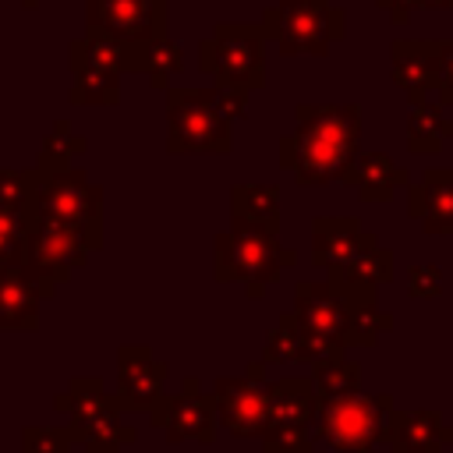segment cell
<instances>
[{
  "label": "cell",
  "instance_id": "6da1fadb",
  "mask_svg": "<svg viewBox=\"0 0 453 453\" xmlns=\"http://www.w3.org/2000/svg\"><path fill=\"white\" fill-rule=\"evenodd\" d=\"M361 152V106L357 103H297L294 131L276 145V159L301 188L340 180L347 163Z\"/></svg>",
  "mask_w": 453,
  "mask_h": 453
},
{
  "label": "cell",
  "instance_id": "7a4b0ae2",
  "mask_svg": "<svg viewBox=\"0 0 453 453\" xmlns=\"http://www.w3.org/2000/svg\"><path fill=\"white\" fill-rule=\"evenodd\" d=\"M297 255L280 244V234L248 219H234L212 237V276L219 283H241L251 301H258Z\"/></svg>",
  "mask_w": 453,
  "mask_h": 453
},
{
  "label": "cell",
  "instance_id": "3957f363",
  "mask_svg": "<svg viewBox=\"0 0 453 453\" xmlns=\"http://www.w3.org/2000/svg\"><path fill=\"white\" fill-rule=\"evenodd\" d=\"M28 177V212L39 219H57L78 226L92 251L103 248V188L88 180L85 170L71 163H42L25 170Z\"/></svg>",
  "mask_w": 453,
  "mask_h": 453
},
{
  "label": "cell",
  "instance_id": "277c9868",
  "mask_svg": "<svg viewBox=\"0 0 453 453\" xmlns=\"http://www.w3.org/2000/svg\"><path fill=\"white\" fill-rule=\"evenodd\" d=\"M53 407L71 414V439L85 453H120L138 439V428L124 421V411L113 393H106L103 379L78 375L67 382L64 393L53 396Z\"/></svg>",
  "mask_w": 453,
  "mask_h": 453
},
{
  "label": "cell",
  "instance_id": "5b68a950",
  "mask_svg": "<svg viewBox=\"0 0 453 453\" xmlns=\"http://www.w3.org/2000/svg\"><path fill=\"white\" fill-rule=\"evenodd\" d=\"M265 32L258 21H216L205 39H198V71L212 85H230L258 92L265 85Z\"/></svg>",
  "mask_w": 453,
  "mask_h": 453
},
{
  "label": "cell",
  "instance_id": "8992f818",
  "mask_svg": "<svg viewBox=\"0 0 453 453\" xmlns=\"http://www.w3.org/2000/svg\"><path fill=\"white\" fill-rule=\"evenodd\" d=\"M258 25L283 57H326L347 35V11L333 0H276Z\"/></svg>",
  "mask_w": 453,
  "mask_h": 453
},
{
  "label": "cell",
  "instance_id": "52a82bcc",
  "mask_svg": "<svg viewBox=\"0 0 453 453\" xmlns=\"http://www.w3.org/2000/svg\"><path fill=\"white\" fill-rule=\"evenodd\" d=\"M234 149V120H226L209 88H166V152L170 156H226Z\"/></svg>",
  "mask_w": 453,
  "mask_h": 453
},
{
  "label": "cell",
  "instance_id": "ba28073f",
  "mask_svg": "<svg viewBox=\"0 0 453 453\" xmlns=\"http://www.w3.org/2000/svg\"><path fill=\"white\" fill-rule=\"evenodd\" d=\"M393 411L389 393H354L340 400H319L311 439L336 453H375L386 442V421Z\"/></svg>",
  "mask_w": 453,
  "mask_h": 453
},
{
  "label": "cell",
  "instance_id": "9c48e42d",
  "mask_svg": "<svg viewBox=\"0 0 453 453\" xmlns=\"http://www.w3.org/2000/svg\"><path fill=\"white\" fill-rule=\"evenodd\" d=\"M28 216V226H25V237H21V255L18 262L42 283L46 297L57 294V287L88 262L92 255V244L88 237L71 226V223H57V219H39L25 209Z\"/></svg>",
  "mask_w": 453,
  "mask_h": 453
},
{
  "label": "cell",
  "instance_id": "30bf717a",
  "mask_svg": "<svg viewBox=\"0 0 453 453\" xmlns=\"http://www.w3.org/2000/svg\"><path fill=\"white\" fill-rule=\"evenodd\" d=\"M265 361H248L244 375H219L212 382L216 425H223L237 439H251L265 432L269 418V389H265Z\"/></svg>",
  "mask_w": 453,
  "mask_h": 453
},
{
  "label": "cell",
  "instance_id": "8fae6325",
  "mask_svg": "<svg viewBox=\"0 0 453 453\" xmlns=\"http://www.w3.org/2000/svg\"><path fill=\"white\" fill-rule=\"evenodd\" d=\"M170 0H85V35L120 46L166 35Z\"/></svg>",
  "mask_w": 453,
  "mask_h": 453
},
{
  "label": "cell",
  "instance_id": "7c38bea8",
  "mask_svg": "<svg viewBox=\"0 0 453 453\" xmlns=\"http://www.w3.org/2000/svg\"><path fill=\"white\" fill-rule=\"evenodd\" d=\"M149 421H152V428H163L166 442L195 439V442L209 446L216 439V400H212V393L202 389V379L188 375L177 393H163L149 407Z\"/></svg>",
  "mask_w": 453,
  "mask_h": 453
},
{
  "label": "cell",
  "instance_id": "4fadbf2b",
  "mask_svg": "<svg viewBox=\"0 0 453 453\" xmlns=\"http://www.w3.org/2000/svg\"><path fill=\"white\" fill-rule=\"evenodd\" d=\"M294 319L319 343L322 357L347 354V304L329 287V280L326 283H319V280L294 283Z\"/></svg>",
  "mask_w": 453,
  "mask_h": 453
},
{
  "label": "cell",
  "instance_id": "5bb4252c",
  "mask_svg": "<svg viewBox=\"0 0 453 453\" xmlns=\"http://www.w3.org/2000/svg\"><path fill=\"white\" fill-rule=\"evenodd\" d=\"M170 365L159 361L145 343H124L117 350V403L120 411H149L163 396Z\"/></svg>",
  "mask_w": 453,
  "mask_h": 453
},
{
  "label": "cell",
  "instance_id": "9a60e30c",
  "mask_svg": "<svg viewBox=\"0 0 453 453\" xmlns=\"http://www.w3.org/2000/svg\"><path fill=\"white\" fill-rule=\"evenodd\" d=\"M407 219L432 237H453V166H428L421 180L407 184Z\"/></svg>",
  "mask_w": 453,
  "mask_h": 453
},
{
  "label": "cell",
  "instance_id": "2e32d148",
  "mask_svg": "<svg viewBox=\"0 0 453 453\" xmlns=\"http://www.w3.org/2000/svg\"><path fill=\"white\" fill-rule=\"evenodd\" d=\"M453 442V425L439 411H389L386 446L389 453H442Z\"/></svg>",
  "mask_w": 453,
  "mask_h": 453
},
{
  "label": "cell",
  "instance_id": "e0dca14e",
  "mask_svg": "<svg viewBox=\"0 0 453 453\" xmlns=\"http://www.w3.org/2000/svg\"><path fill=\"white\" fill-rule=\"evenodd\" d=\"M439 67V39H393L389 42V71L393 85L411 99H425L435 88Z\"/></svg>",
  "mask_w": 453,
  "mask_h": 453
},
{
  "label": "cell",
  "instance_id": "ac0fdd59",
  "mask_svg": "<svg viewBox=\"0 0 453 453\" xmlns=\"http://www.w3.org/2000/svg\"><path fill=\"white\" fill-rule=\"evenodd\" d=\"M42 301H50L42 283L21 262H7L0 269V329H25V333H32L39 326Z\"/></svg>",
  "mask_w": 453,
  "mask_h": 453
},
{
  "label": "cell",
  "instance_id": "d6986e66",
  "mask_svg": "<svg viewBox=\"0 0 453 453\" xmlns=\"http://www.w3.org/2000/svg\"><path fill=\"white\" fill-rule=\"evenodd\" d=\"M340 180L350 184L361 202H389L400 188L411 184V173L389 152H357L340 173Z\"/></svg>",
  "mask_w": 453,
  "mask_h": 453
},
{
  "label": "cell",
  "instance_id": "ffe728a7",
  "mask_svg": "<svg viewBox=\"0 0 453 453\" xmlns=\"http://www.w3.org/2000/svg\"><path fill=\"white\" fill-rule=\"evenodd\" d=\"M368 230L357 216H315L311 219V265L315 269H340L347 265L357 248L365 244Z\"/></svg>",
  "mask_w": 453,
  "mask_h": 453
},
{
  "label": "cell",
  "instance_id": "44dd1931",
  "mask_svg": "<svg viewBox=\"0 0 453 453\" xmlns=\"http://www.w3.org/2000/svg\"><path fill=\"white\" fill-rule=\"evenodd\" d=\"M265 389H269L265 428H311L319 411V393L311 375H283Z\"/></svg>",
  "mask_w": 453,
  "mask_h": 453
},
{
  "label": "cell",
  "instance_id": "7402d4cb",
  "mask_svg": "<svg viewBox=\"0 0 453 453\" xmlns=\"http://www.w3.org/2000/svg\"><path fill=\"white\" fill-rule=\"evenodd\" d=\"M67 67H71V88L67 99L74 106H117L120 103V78L106 67H99L81 46L78 39H71L67 46Z\"/></svg>",
  "mask_w": 453,
  "mask_h": 453
},
{
  "label": "cell",
  "instance_id": "603a6c76",
  "mask_svg": "<svg viewBox=\"0 0 453 453\" xmlns=\"http://www.w3.org/2000/svg\"><path fill=\"white\" fill-rule=\"evenodd\" d=\"M329 287L347 304V347H375L379 336L393 329V315L382 311L379 301H375L379 290H357V287H347V283H336V280H329Z\"/></svg>",
  "mask_w": 453,
  "mask_h": 453
},
{
  "label": "cell",
  "instance_id": "cb8c5ba5",
  "mask_svg": "<svg viewBox=\"0 0 453 453\" xmlns=\"http://www.w3.org/2000/svg\"><path fill=\"white\" fill-rule=\"evenodd\" d=\"M124 71L149 78L152 88H170V78L184 71V50L166 35L131 42L124 46Z\"/></svg>",
  "mask_w": 453,
  "mask_h": 453
},
{
  "label": "cell",
  "instance_id": "d4e9b609",
  "mask_svg": "<svg viewBox=\"0 0 453 453\" xmlns=\"http://www.w3.org/2000/svg\"><path fill=\"white\" fill-rule=\"evenodd\" d=\"M326 276L336 280V283L357 287V290H379L382 283H389V280L396 276V262H393V251L382 248L379 237L368 230V237H365V244L357 248V255H354L347 265H340V269H333V273H326Z\"/></svg>",
  "mask_w": 453,
  "mask_h": 453
},
{
  "label": "cell",
  "instance_id": "484cf974",
  "mask_svg": "<svg viewBox=\"0 0 453 453\" xmlns=\"http://www.w3.org/2000/svg\"><path fill=\"white\" fill-rule=\"evenodd\" d=\"M453 138V117L439 99H418L407 110V149L414 156H435Z\"/></svg>",
  "mask_w": 453,
  "mask_h": 453
},
{
  "label": "cell",
  "instance_id": "4316f807",
  "mask_svg": "<svg viewBox=\"0 0 453 453\" xmlns=\"http://www.w3.org/2000/svg\"><path fill=\"white\" fill-rule=\"evenodd\" d=\"M319 357H322L319 343L304 333V326L294 319V311H283L280 322H276V329L265 336L262 361L265 365H297V361L301 365H311Z\"/></svg>",
  "mask_w": 453,
  "mask_h": 453
},
{
  "label": "cell",
  "instance_id": "83f0119b",
  "mask_svg": "<svg viewBox=\"0 0 453 453\" xmlns=\"http://www.w3.org/2000/svg\"><path fill=\"white\" fill-rule=\"evenodd\" d=\"M230 216L280 234V184H234Z\"/></svg>",
  "mask_w": 453,
  "mask_h": 453
},
{
  "label": "cell",
  "instance_id": "f1b7e54d",
  "mask_svg": "<svg viewBox=\"0 0 453 453\" xmlns=\"http://www.w3.org/2000/svg\"><path fill=\"white\" fill-rule=\"evenodd\" d=\"M311 382H315L319 400L354 396V393H361V365L347 354L319 357V361H311Z\"/></svg>",
  "mask_w": 453,
  "mask_h": 453
},
{
  "label": "cell",
  "instance_id": "f546056e",
  "mask_svg": "<svg viewBox=\"0 0 453 453\" xmlns=\"http://www.w3.org/2000/svg\"><path fill=\"white\" fill-rule=\"evenodd\" d=\"M88 149V138L71 131L67 120H57L50 127V134L42 138V149H39V159L42 163H71V156H81Z\"/></svg>",
  "mask_w": 453,
  "mask_h": 453
},
{
  "label": "cell",
  "instance_id": "4dcf8cb0",
  "mask_svg": "<svg viewBox=\"0 0 453 453\" xmlns=\"http://www.w3.org/2000/svg\"><path fill=\"white\" fill-rule=\"evenodd\" d=\"M74 439L64 428L57 425H25L21 428V453H71Z\"/></svg>",
  "mask_w": 453,
  "mask_h": 453
},
{
  "label": "cell",
  "instance_id": "1f68e13d",
  "mask_svg": "<svg viewBox=\"0 0 453 453\" xmlns=\"http://www.w3.org/2000/svg\"><path fill=\"white\" fill-rule=\"evenodd\" d=\"M25 226H28L25 209H0V269L7 262H18Z\"/></svg>",
  "mask_w": 453,
  "mask_h": 453
},
{
  "label": "cell",
  "instance_id": "d6a6232c",
  "mask_svg": "<svg viewBox=\"0 0 453 453\" xmlns=\"http://www.w3.org/2000/svg\"><path fill=\"white\" fill-rule=\"evenodd\" d=\"M258 439H262V453H311L315 449L311 428H265Z\"/></svg>",
  "mask_w": 453,
  "mask_h": 453
},
{
  "label": "cell",
  "instance_id": "836d02e7",
  "mask_svg": "<svg viewBox=\"0 0 453 453\" xmlns=\"http://www.w3.org/2000/svg\"><path fill=\"white\" fill-rule=\"evenodd\" d=\"M407 294H411V297H421V301L439 297V294H442V269L432 265V262L411 265V269H407Z\"/></svg>",
  "mask_w": 453,
  "mask_h": 453
},
{
  "label": "cell",
  "instance_id": "e575fe53",
  "mask_svg": "<svg viewBox=\"0 0 453 453\" xmlns=\"http://www.w3.org/2000/svg\"><path fill=\"white\" fill-rule=\"evenodd\" d=\"M28 205V177L25 170L0 166V209H25Z\"/></svg>",
  "mask_w": 453,
  "mask_h": 453
},
{
  "label": "cell",
  "instance_id": "d590c367",
  "mask_svg": "<svg viewBox=\"0 0 453 453\" xmlns=\"http://www.w3.org/2000/svg\"><path fill=\"white\" fill-rule=\"evenodd\" d=\"M209 88V99L212 106L226 117V120H237V117H248V96L244 88H230V85H205Z\"/></svg>",
  "mask_w": 453,
  "mask_h": 453
},
{
  "label": "cell",
  "instance_id": "8d00e7d4",
  "mask_svg": "<svg viewBox=\"0 0 453 453\" xmlns=\"http://www.w3.org/2000/svg\"><path fill=\"white\" fill-rule=\"evenodd\" d=\"M435 92L446 110H453V39H439V67H435Z\"/></svg>",
  "mask_w": 453,
  "mask_h": 453
},
{
  "label": "cell",
  "instance_id": "74e56055",
  "mask_svg": "<svg viewBox=\"0 0 453 453\" xmlns=\"http://www.w3.org/2000/svg\"><path fill=\"white\" fill-rule=\"evenodd\" d=\"M375 7H379V11H386L393 25H407V21H411V14H414V11H421V0H375Z\"/></svg>",
  "mask_w": 453,
  "mask_h": 453
},
{
  "label": "cell",
  "instance_id": "f35d334b",
  "mask_svg": "<svg viewBox=\"0 0 453 453\" xmlns=\"http://www.w3.org/2000/svg\"><path fill=\"white\" fill-rule=\"evenodd\" d=\"M421 11H453V0H421Z\"/></svg>",
  "mask_w": 453,
  "mask_h": 453
},
{
  "label": "cell",
  "instance_id": "ab89813d",
  "mask_svg": "<svg viewBox=\"0 0 453 453\" xmlns=\"http://www.w3.org/2000/svg\"><path fill=\"white\" fill-rule=\"evenodd\" d=\"M39 4H42V0H21V7H25V11H35Z\"/></svg>",
  "mask_w": 453,
  "mask_h": 453
},
{
  "label": "cell",
  "instance_id": "60d3db41",
  "mask_svg": "<svg viewBox=\"0 0 453 453\" xmlns=\"http://www.w3.org/2000/svg\"><path fill=\"white\" fill-rule=\"evenodd\" d=\"M333 453H336V449H333Z\"/></svg>",
  "mask_w": 453,
  "mask_h": 453
}]
</instances>
